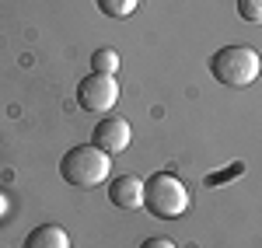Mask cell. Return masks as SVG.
Returning <instances> with one entry per match:
<instances>
[{
    "label": "cell",
    "mask_w": 262,
    "mask_h": 248,
    "mask_svg": "<svg viewBox=\"0 0 262 248\" xmlns=\"http://www.w3.org/2000/svg\"><path fill=\"white\" fill-rule=\"evenodd\" d=\"M143 207L150 210L154 217L164 220H175L189 210V189L179 175L171 171H154L147 182H143Z\"/></svg>",
    "instance_id": "cell-2"
},
{
    "label": "cell",
    "mask_w": 262,
    "mask_h": 248,
    "mask_svg": "<svg viewBox=\"0 0 262 248\" xmlns=\"http://www.w3.org/2000/svg\"><path fill=\"white\" fill-rule=\"evenodd\" d=\"M108 199L119 210H140L143 207V178L137 175H119L108 182Z\"/></svg>",
    "instance_id": "cell-6"
},
{
    "label": "cell",
    "mask_w": 262,
    "mask_h": 248,
    "mask_svg": "<svg viewBox=\"0 0 262 248\" xmlns=\"http://www.w3.org/2000/svg\"><path fill=\"white\" fill-rule=\"evenodd\" d=\"M133 140V133H129V123L119 119V116H105L98 126H95V133H91V144L101 147L105 154H122L126 147Z\"/></svg>",
    "instance_id": "cell-5"
},
{
    "label": "cell",
    "mask_w": 262,
    "mask_h": 248,
    "mask_svg": "<svg viewBox=\"0 0 262 248\" xmlns=\"http://www.w3.org/2000/svg\"><path fill=\"white\" fill-rule=\"evenodd\" d=\"M140 248H179V245H175L171 238H147Z\"/></svg>",
    "instance_id": "cell-11"
},
{
    "label": "cell",
    "mask_w": 262,
    "mask_h": 248,
    "mask_svg": "<svg viewBox=\"0 0 262 248\" xmlns=\"http://www.w3.org/2000/svg\"><path fill=\"white\" fill-rule=\"evenodd\" d=\"M95 4L108 18H133V11L140 7V0H95Z\"/></svg>",
    "instance_id": "cell-9"
},
{
    "label": "cell",
    "mask_w": 262,
    "mask_h": 248,
    "mask_svg": "<svg viewBox=\"0 0 262 248\" xmlns=\"http://www.w3.org/2000/svg\"><path fill=\"white\" fill-rule=\"evenodd\" d=\"M262 60L252 46H221L210 56V74L227 87H248L259 77Z\"/></svg>",
    "instance_id": "cell-3"
},
{
    "label": "cell",
    "mask_w": 262,
    "mask_h": 248,
    "mask_svg": "<svg viewBox=\"0 0 262 248\" xmlns=\"http://www.w3.org/2000/svg\"><path fill=\"white\" fill-rule=\"evenodd\" d=\"M21 248H70V238H67V231L60 224H39L25 238Z\"/></svg>",
    "instance_id": "cell-7"
},
{
    "label": "cell",
    "mask_w": 262,
    "mask_h": 248,
    "mask_svg": "<svg viewBox=\"0 0 262 248\" xmlns=\"http://www.w3.org/2000/svg\"><path fill=\"white\" fill-rule=\"evenodd\" d=\"M119 70V53L116 49H95L91 53V74H112Z\"/></svg>",
    "instance_id": "cell-8"
},
{
    "label": "cell",
    "mask_w": 262,
    "mask_h": 248,
    "mask_svg": "<svg viewBox=\"0 0 262 248\" xmlns=\"http://www.w3.org/2000/svg\"><path fill=\"white\" fill-rule=\"evenodd\" d=\"M112 171V154H105L95 144H77L60 157V175L67 186L74 189H95L108 178Z\"/></svg>",
    "instance_id": "cell-1"
},
{
    "label": "cell",
    "mask_w": 262,
    "mask_h": 248,
    "mask_svg": "<svg viewBox=\"0 0 262 248\" xmlns=\"http://www.w3.org/2000/svg\"><path fill=\"white\" fill-rule=\"evenodd\" d=\"M119 102V81L112 74H88L77 81V105L84 112H108Z\"/></svg>",
    "instance_id": "cell-4"
},
{
    "label": "cell",
    "mask_w": 262,
    "mask_h": 248,
    "mask_svg": "<svg viewBox=\"0 0 262 248\" xmlns=\"http://www.w3.org/2000/svg\"><path fill=\"white\" fill-rule=\"evenodd\" d=\"M238 14L248 25H262V0H238Z\"/></svg>",
    "instance_id": "cell-10"
}]
</instances>
